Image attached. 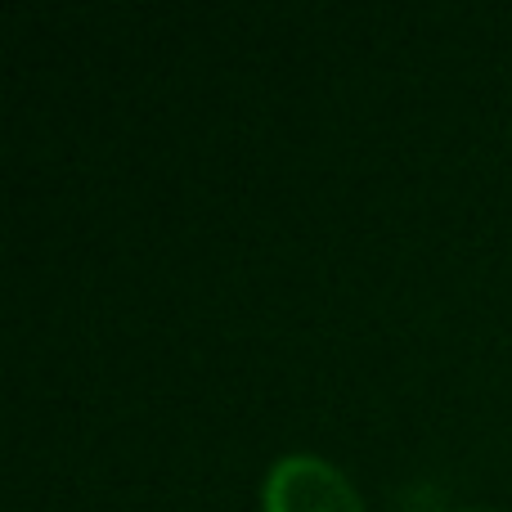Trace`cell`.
<instances>
[{"label":"cell","mask_w":512,"mask_h":512,"mask_svg":"<svg viewBox=\"0 0 512 512\" xmlns=\"http://www.w3.org/2000/svg\"><path fill=\"white\" fill-rule=\"evenodd\" d=\"M265 512H364V504L333 463L288 454L265 477Z\"/></svg>","instance_id":"obj_1"}]
</instances>
